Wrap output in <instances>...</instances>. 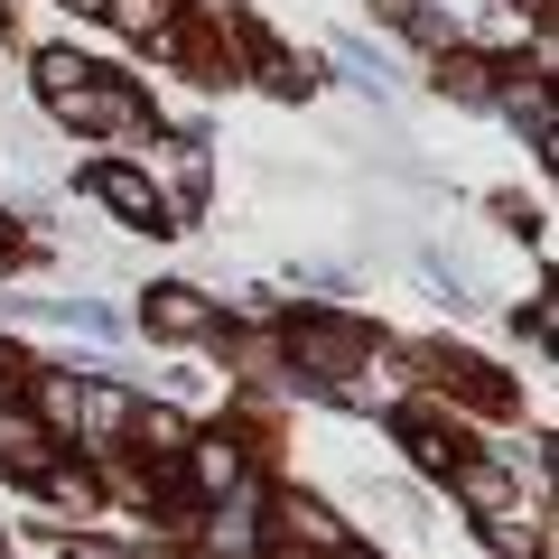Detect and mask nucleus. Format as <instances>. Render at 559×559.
I'll list each match as a JSON object with an SVG mask.
<instances>
[{
  "label": "nucleus",
  "mask_w": 559,
  "mask_h": 559,
  "mask_svg": "<svg viewBox=\"0 0 559 559\" xmlns=\"http://www.w3.org/2000/svg\"><path fill=\"white\" fill-rule=\"evenodd\" d=\"M94 197L112 205L121 224H140V234H178V215H168V197L150 178H140V168H94Z\"/></svg>",
  "instance_id": "obj_1"
},
{
  "label": "nucleus",
  "mask_w": 559,
  "mask_h": 559,
  "mask_svg": "<svg viewBox=\"0 0 559 559\" xmlns=\"http://www.w3.org/2000/svg\"><path fill=\"white\" fill-rule=\"evenodd\" d=\"M178 457H187V485H197L205 503H234V495H242V439L205 429V439H187Z\"/></svg>",
  "instance_id": "obj_2"
},
{
  "label": "nucleus",
  "mask_w": 559,
  "mask_h": 559,
  "mask_svg": "<svg viewBox=\"0 0 559 559\" xmlns=\"http://www.w3.org/2000/svg\"><path fill=\"white\" fill-rule=\"evenodd\" d=\"M140 326H150V336H215V299H205V289H178V280H168V289H150V308H140Z\"/></svg>",
  "instance_id": "obj_3"
},
{
  "label": "nucleus",
  "mask_w": 559,
  "mask_h": 559,
  "mask_svg": "<svg viewBox=\"0 0 559 559\" xmlns=\"http://www.w3.org/2000/svg\"><path fill=\"white\" fill-rule=\"evenodd\" d=\"M150 168H159L168 178V215H197V197H205V140H159V150H150Z\"/></svg>",
  "instance_id": "obj_4"
},
{
  "label": "nucleus",
  "mask_w": 559,
  "mask_h": 559,
  "mask_svg": "<svg viewBox=\"0 0 559 559\" xmlns=\"http://www.w3.org/2000/svg\"><path fill=\"white\" fill-rule=\"evenodd\" d=\"M66 419H84V439H94V448H121V439H131V419H140V401L112 392V382H84Z\"/></svg>",
  "instance_id": "obj_5"
},
{
  "label": "nucleus",
  "mask_w": 559,
  "mask_h": 559,
  "mask_svg": "<svg viewBox=\"0 0 559 559\" xmlns=\"http://www.w3.org/2000/svg\"><path fill=\"white\" fill-rule=\"evenodd\" d=\"M0 466H10V476H47V466H57V439H47L38 411H0Z\"/></svg>",
  "instance_id": "obj_6"
},
{
  "label": "nucleus",
  "mask_w": 559,
  "mask_h": 559,
  "mask_svg": "<svg viewBox=\"0 0 559 559\" xmlns=\"http://www.w3.org/2000/svg\"><path fill=\"white\" fill-rule=\"evenodd\" d=\"M66 121H84V131H121V121H140V94L112 84V75H94L75 103H66Z\"/></svg>",
  "instance_id": "obj_7"
},
{
  "label": "nucleus",
  "mask_w": 559,
  "mask_h": 559,
  "mask_svg": "<svg viewBox=\"0 0 559 559\" xmlns=\"http://www.w3.org/2000/svg\"><path fill=\"white\" fill-rule=\"evenodd\" d=\"M94 75H103V66H84L75 47H47V57H38V103H47V112H66V103H75Z\"/></svg>",
  "instance_id": "obj_8"
},
{
  "label": "nucleus",
  "mask_w": 559,
  "mask_h": 559,
  "mask_svg": "<svg viewBox=\"0 0 559 559\" xmlns=\"http://www.w3.org/2000/svg\"><path fill=\"white\" fill-rule=\"evenodd\" d=\"M485 550H503V559H540V550H550V532H540V513L503 503V513H485Z\"/></svg>",
  "instance_id": "obj_9"
},
{
  "label": "nucleus",
  "mask_w": 559,
  "mask_h": 559,
  "mask_svg": "<svg viewBox=\"0 0 559 559\" xmlns=\"http://www.w3.org/2000/svg\"><path fill=\"white\" fill-rule=\"evenodd\" d=\"M448 485H457L476 513H503V503H513V476H503L495 457H457V466H448Z\"/></svg>",
  "instance_id": "obj_10"
},
{
  "label": "nucleus",
  "mask_w": 559,
  "mask_h": 559,
  "mask_svg": "<svg viewBox=\"0 0 559 559\" xmlns=\"http://www.w3.org/2000/svg\"><path fill=\"white\" fill-rule=\"evenodd\" d=\"M280 532H289V540H308V550H336V513H326V503H308V495H289V503H280Z\"/></svg>",
  "instance_id": "obj_11"
},
{
  "label": "nucleus",
  "mask_w": 559,
  "mask_h": 559,
  "mask_svg": "<svg viewBox=\"0 0 559 559\" xmlns=\"http://www.w3.org/2000/svg\"><path fill=\"white\" fill-rule=\"evenodd\" d=\"M205 532H215V550H224V559H242V550L261 540V513L234 495V503H215V522H205Z\"/></svg>",
  "instance_id": "obj_12"
},
{
  "label": "nucleus",
  "mask_w": 559,
  "mask_h": 559,
  "mask_svg": "<svg viewBox=\"0 0 559 559\" xmlns=\"http://www.w3.org/2000/svg\"><path fill=\"white\" fill-rule=\"evenodd\" d=\"M503 112H513L522 131H532V150L550 159V103H540V84H513V94H503Z\"/></svg>",
  "instance_id": "obj_13"
},
{
  "label": "nucleus",
  "mask_w": 559,
  "mask_h": 559,
  "mask_svg": "<svg viewBox=\"0 0 559 559\" xmlns=\"http://www.w3.org/2000/svg\"><path fill=\"white\" fill-rule=\"evenodd\" d=\"M168 10H178V0H103V20H121L131 38H159V28H168Z\"/></svg>",
  "instance_id": "obj_14"
},
{
  "label": "nucleus",
  "mask_w": 559,
  "mask_h": 559,
  "mask_svg": "<svg viewBox=\"0 0 559 559\" xmlns=\"http://www.w3.org/2000/svg\"><path fill=\"white\" fill-rule=\"evenodd\" d=\"M131 439H140V448H159V457H178V448H187V419H178V411H140V419H131Z\"/></svg>",
  "instance_id": "obj_15"
},
{
  "label": "nucleus",
  "mask_w": 559,
  "mask_h": 559,
  "mask_svg": "<svg viewBox=\"0 0 559 559\" xmlns=\"http://www.w3.org/2000/svg\"><path fill=\"white\" fill-rule=\"evenodd\" d=\"M439 84H448V94H466V103H495V84H485V66H476V57H457Z\"/></svg>",
  "instance_id": "obj_16"
},
{
  "label": "nucleus",
  "mask_w": 559,
  "mask_h": 559,
  "mask_svg": "<svg viewBox=\"0 0 559 559\" xmlns=\"http://www.w3.org/2000/svg\"><path fill=\"white\" fill-rule=\"evenodd\" d=\"M10 252H20V234H10V215H0V261H10Z\"/></svg>",
  "instance_id": "obj_17"
},
{
  "label": "nucleus",
  "mask_w": 559,
  "mask_h": 559,
  "mask_svg": "<svg viewBox=\"0 0 559 559\" xmlns=\"http://www.w3.org/2000/svg\"><path fill=\"white\" fill-rule=\"evenodd\" d=\"M66 10H103V0H66Z\"/></svg>",
  "instance_id": "obj_18"
},
{
  "label": "nucleus",
  "mask_w": 559,
  "mask_h": 559,
  "mask_svg": "<svg viewBox=\"0 0 559 559\" xmlns=\"http://www.w3.org/2000/svg\"><path fill=\"white\" fill-rule=\"evenodd\" d=\"M326 559H345V550H326Z\"/></svg>",
  "instance_id": "obj_19"
}]
</instances>
